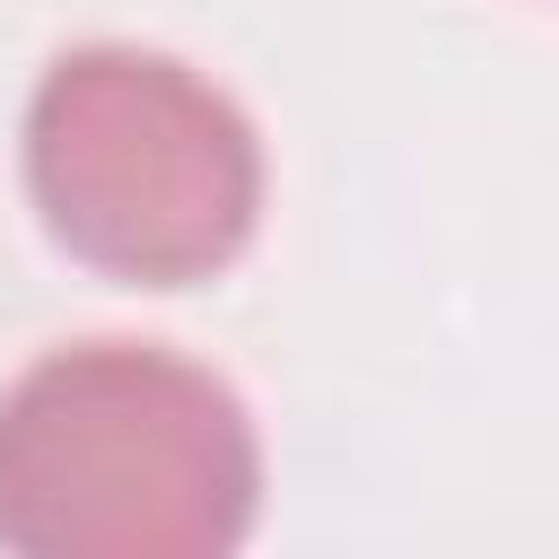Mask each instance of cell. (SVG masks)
<instances>
[{
	"label": "cell",
	"mask_w": 559,
	"mask_h": 559,
	"mask_svg": "<svg viewBox=\"0 0 559 559\" xmlns=\"http://www.w3.org/2000/svg\"><path fill=\"white\" fill-rule=\"evenodd\" d=\"M262 498L245 402L148 341H79L0 393V542L26 559L236 550Z\"/></svg>",
	"instance_id": "6da1fadb"
},
{
	"label": "cell",
	"mask_w": 559,
	"mask_h": 559,
	"mask_svg": "<svg viewBox=\"0 0 559 559\" xmlns=\"http://www.w3.org/2000/svg\"><path fill=\"white\" fill-rule=\"evenodd\" d=\"M26 192L87 271L183 288L245 253L262 140L201 70L140 44H79L26 105Z\"/></svg>",
	"instance_id": "7a4b0ae2"
}]
</instances>
